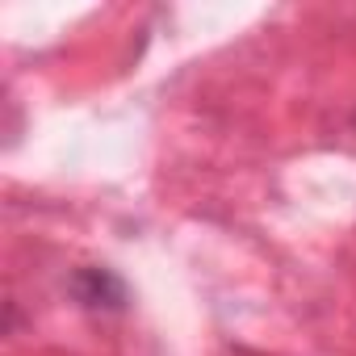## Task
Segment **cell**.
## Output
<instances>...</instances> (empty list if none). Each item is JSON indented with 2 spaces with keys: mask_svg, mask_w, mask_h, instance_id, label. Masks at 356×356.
<instances>
[{
  "mask_svg": "<svg viewBox=\"0 0 356 356\" xmlns=\"http://www.w3.org/2000/svg\"><path fill=\"white\" fill-rule=\"evenodd\" d=\"M72 298L84 310H126V281L109 268H80L72 277Z\"/></svg>",
  "mask_w": 356,
  "mask_h": 356,
  "instance_id": "6da1fadb",
  "label": "cell"
}]
</instances>
